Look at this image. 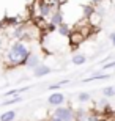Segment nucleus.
I'll return each mask as SVG.
<instances>
[{"label":"nucleus","mask_w":115,"mask_h":121,"mask_svg":"<svg viewBox=\"0 0 115 121\" xmlns=\"http://www.w3.org/2000/svg\"><path fill=\"white\" fill-rule=\"evenodd\" d=\"M30 47L24 43V41H14L13 44L9 46L5 61L9 68H18V66H24L27 57L30 55Z\"/></svg>","instance_id":"f257e3e1"},{"label":"nucleus","mask_w":115,"mask_h":121,"mask_svg":"<svg viewBox=\"0 0 115 121\" xmlns=\"http://www.w3.org/2000/svg\"><path fill=\"white\" fill-rule=\"evenodd\" d=\"M52 115L60 118L62 121H74V108L69 107V105H66V107L60 105V107H55Z\"/></svg>","instance_id":"f03ea898"},{"label":"nucleus","mask_w":115,"mask_h":121,"mask_svg":"<svg viewBox=\"0 0 115 121\" xmlns=\"http://www.w3.org/2000/svg\"><path fill=\"white\" fill-rule=\"evenodd\" d=\"M47 102H49V105L60 107V105H63V104H65V94L60 93V91H54L52 94H49Z\"/></svg>","instance_id":"7ed1b4c3"},{"label":"nucleus","mask_w":115,"mask_h":121,"mask_svg":"<svg viewBox=\"0 0 115 121\" xmlns=\"http://www.w3.org/2000/svg\"><path fill=\"white\" fill-rule=\"evenodd\" d=\"M38 13H40L41 17H49V16L54 13V6H52V3H51V2H46V0H40Z\"/></svg>","instance_id":"20e7f679"},{"label":"nucleus","mask_w":115,"mask_h":121,"mask_svg":"<svg viewBox=\"0 0 115 121\" xmlns=\"http://www.w3.org/2000/svg\"><path fill=\"white\" fill-rule=\"evenodd\" d=\"M63 19H65V16H63V11H62V9H55V11H54V13L49 16V25H52V27L57 28L58 25H62V24L65 22Z\"/></svg>","instance_id":"39448f33"},{"label":"nucleus","mask_w":115,"mask_h":121,"mask_svg":"<svg viewBox=\"0 0 115 121\" xmlns=\"http://www.w3.org/2000/svg\"><path fill=\"white\" fill-rule=\"evenodd\" d=\"M85 36H87V33L82 30H71L69 33V44H80L82 41L85 39Z\"/></svg>","instance_id":"423d86ee"},{"label":"nucleus","mask_w":115,"mask_h":121,"mask_svg":"<svg viewBox=\"0 0 115 121\" xmlns=\"http://www.w3.org/2000/svg\"><path fill=\"white\" fill-rule=\"evenodd\" d=\"M51 72H52V68L51 66H47V65H38L33 69V76L35 77H44L47 74H51Z\"/></svg>","instance_id":"0eeeda50"},{"label":"nucleus","mask_w":115,"mask_h":121,"mask_svg":"<svg viewBox=\"0 0 115 121\" xmlns=\"http://www.w3.org/2000/svg\"><path fill=\"white\" fill-rule=\"evenodd\" d=\"M38 65H41V63H40V57H38L36 54H30L28 57H27L25 63H24V66L28 68V69H35Z\"/></svg>","instance_id":"6e6552de"},{"label":"nucleus","mask_w":115,"mask_h":121,"mask_svg":"<svg viewBox=\"0 0 115 121\" xmlns=\"http://www.w3.org/2000/svg\"><path fill=\"white\" fill-rule=\"evenodd\" d=\"M55 33H57L58 36H62V38H68L69 33H71V27L66 22H63L62 25H58V27L55 28Z\"/></svg>","instance_id":"1a4fd4ad"},{"label":"nucleus","mask_w":115,"mask_h":121,"mask_svg":"<svg viewBox=\"0 0 115 121\" xmlns=\"http://www.w3.org/2000/svg\"><path fill=\"white\" fill-rule=\"evenodd\" d=\"M88 113H90V110L82 108V107L77 108V110H74V121H87Z\"/></svg>","instance_id":"9d476101"},{"label":"nucleus","mask_w":115,"mask_h":121,"mask_svg":"<svg viewBox=\"0 0 115 121\" xmlns=\"http://www.w3.org/2000/svg\"><path fill=\"white\" fill-rule=\"evenodd\" d=\"M30 90V86H22V88H14V90H9L3 94V98H16L19 96V93H24V91Z\"/></svg>","instance_id":"9b49d317"},{"label":"nucleus","mask_w":115,"mask_h":121,"mask_svg":"<svg viewBox=\"0 0 115 121\" xmlns=\"http://www.w3.org/2000/svg\"><path fill=\"white\" fill-rule=\"evenodd\" d=\"M110 77V74H93V76L87 77V79H84V83H87V82H93V80H106V79H109Z\"/></svg>","instance_id":"f8f14e48"},{"label":"nucleus","mask_w":115,"mask_h":121,"mask_svg":"<svg viewBox=\"0 0 115 121\" xmlns=\"http://www.w3.org/2000/svg\"><path fill=\"white\" fill-rule=\"evenodd\" d=\"M16 120V110H8L0 115V121H14Z\"/></svg>","instance_id":"ddd939ff"},{"label":"nucleus","mask_w":115,"mask_h":121,"mask_svg":"<svg viewBox=\"0 0 115 121\" xmlns=\"http://www.w3.org/2000/svg\"><path fill=\"white\" fill-rule=\"evenodd\" d=\"M71 61H73V65H76V66H80V65H84L85 61H87V57H85L84 54H76L73 58H71Z\"/></svg>","instance_id":"4468645a"},{"label":"nucleus","mask_w":115,"mask_h":121,"mask_svg":"<svg viewBox=\"0 0 115 121\" xmlns=\"http://www.w3.org/2000/svg\"><path fill=\"white\" fill-rule=\"evenodd\" d=\"M101 94H102V98H112V96H115V86H104Z\"/></svg>","instance_id":"2eb2a0df"},{"label":"nucleus","mask_w":115,"mask_h":121,"mask_svg":"<svg viewBox=\"0 0 115 121\" xmlns=\"http://www.w3.org/2000/svg\"><path fill=\"white\" fill-rule=\"evenodd\" d=\"M90 98H92V96H90V93H80V94H77V101H79V102H88L90 101Z\"/></svg>","instance_id":"dca6fc26"},{"label":"nucleus","mask_w":115,"mask_h":121,"mask_svg":"<svg viewBox=\"0 0 115 121\" xmlns=\"http://www.w3.org/2000/svg\"><path fill=\"white\" fill-rule=\"evenodd\" d=\"M87 121H101V117H99V113H98L96 110H92V112L88 113Z\"/></svg>","instance_id":"f3484780"},{"label":"nucleus","mask_w":115,"mask_h":121,"mask_svg":"<svg viewBox=\"0 0 115 121\" xmlns=\"http://www.w3.org/2000/svg\"><path fill=\"white\" fill-rule=\"evenodd\" d=\"M22 101V98L21 96H16V98H9L8 101H5V105H13V104H18Z\"/></svg>","instance_id":"a211bd4d"},{"label":"nucleus","mask_w":115,"mask_h":121,"mask_svg":"<svg viewBox=\"0 0 115 121\" xmlns=\"http://www.w3.org/2000/svg\"><path fill=\"white\" fill-rule=\"evenodd\" d=\"M110 68H115V60H112V61L102 65V69H110Z\"/></svg>","instance_id":"6ab92c4d"},{"label":"nucleus","mask_w":115,"mask_h":121,"mask_svg":"<svg viewBox=\"0 0 115 121\" xmlns=\"http://www.w3.org/2000/svg\"><path fill=\"white\" fill-rule=\"evenodd\" d=\"M47 88H49V91H52V93H54V91H57L58 88H60V85H58V83H54V85H49Z\"/></svg>","instance_id":"aec40b11"},{"label":"nucleus","mask_w":115,"mask_h":121,"mask_svg":"<svg viewBox=\"0 0 115 121\" xmlns=\"http://www.w3.org/2000/svg\"><path fill=\"white\" fill-rule=\"evenodd\" d=\"M47 121H62V120H60V118H57V117H54V115H52V117L49 118Z\"/></svg>","instance_id":"412c9836"},{"label":"nucleus","mask_w":115,"mask_h":121,"mask_svg":"<svg viewBox=\"0 0 115 121\" xmlns=\"http://www.w3.org/2000/svg\"><path fill=\"white\" fill-rule=\"evenodd\" d=\"M110 41H112V44L115 46V31H114V33H110Z\"/></svg>","instance_id":"4be33fe9"},{"label":"nucleus","mask_w":115,"mask_h":121,"mask_svg":"<svg viewBox=\"0 0 115 121\" xmlns=\"http://www.w3.org/2000/svg\"><path fill=\"white\" fill-rule=\"evenodd\" d=\"M66 83H69V80H60V82H58V85H60V86L66 85Z\"/></svg>","instance_id":"5701e85b"},{"label":"nucleus","mask_w":115,"mask_h":121,"mask_svg":"<svg viewBox=\"0 0 115 121\" xmlns=\"http://www.w3.org/2000/svg\"><path fill=\"white\" fill-rule=\"evenodd\" d=\"M101 2H102V0H92L93 5H98V3H101Z\"/></svg>","instance_id":"b1692460"},{"label":"nucleus","mask_w":115,"mask_h":121,"mask_svg":"<svg viewBox=\"0 0 115 121\" xmlns=\"http://www.w3.org/2000/svg\"><path fill=\"white\" fill-rule=\"evenodd\" d=\"M2 46H3V43H2V38H0V49H2Z\"/></svg>","instance_id":"393cba45"}]
</instances>
